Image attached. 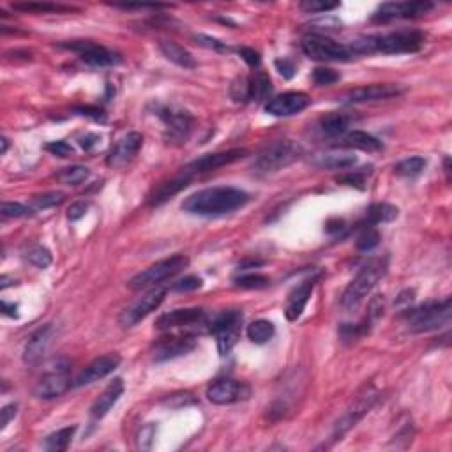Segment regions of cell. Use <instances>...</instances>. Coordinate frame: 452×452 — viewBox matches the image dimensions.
I'll list each match as a JSON object with an SVG mask.
<instances>
[{"label":"cell","mask_w":452,"mask_h":452,"mask_svg":"<svg viewBox=\"0 0 452 452\" xmlns=\"http://www.w3.org/2000/svg\"><path fill=\"white\" fill-rule=\"evenodd\" d=\"M168 290L164 286H154L151 292L143 295L136 304H133L131 308H127L122 314H120V325L124 329H129V327H135L136 323L142 322L143 318H147L152 311H155L159 305L163 304L164 297H166Z\"/></svg>","instance_id":"obj_13"},{"label":"cell","mask_w":452,"mask_h":452,"mask_svg":"<svg viewBox=\"0 0 452 452\" xmlns=\"http://www.w3.org/2000/svg\"><path fill=\"white\" fill-rule=\"evenodd\" d=\"M207 325V313L200 308H186V310H173L158 318L155 329L173 330L180 327H204Z\"/></svg>","instance_id":"obj_16"},{"label":"cell","mask_w":452,"mask_h":452,"mask_svg":"<svg viewBox=\"0 0 452 452\" xmlns=\"http://www.w3.org/2000/svg\"><path fill=\"white\" fill-rule=\"evenodd\" d=\"M159 50H161V53H163L168 61L180 65L184 69H195L196 67L195 57H193L191 53L184 48V46H180L179 43L163 39V41H159Z\"/></svg>","instance_id":"obj_27"},{"label":"cell","mask_w":452,"mask_h":452,"mask_svg":"<svg viewBox=\"0 0 452 452\" xmlns=\"http://www.w3.org/2000/svg\"><path fill=\"white\" fill-rule=\"evenodd\" d=\"M140 438H138V445L142 449H151V444H152V436H154V426L152 424H149V426H145V428L140 431Z\"/></svg>","instance_id":"obj_55"},{"label":"cell","mask_w":452,"mask_h":452,"mask_svg":"<svg viewBox=\"0 0 452 452\" xmlns=\"http://www.w3.org/2000/svg\"><path fill=\"white\" fill-rule=\"evenodd\" d=\"M241 323H242V313L241 311H224V313L217 314L211 322L208 329L217 341V350L219 354L228 355L232 348L235 347L239 334H241Z\"/></svg>","instance_id":"obj_9"},{"label":"cell","mask_w":452,"mask_h":452,"mask_svg":"<svg viewBox=\"0 0 452 452\" xmlns=\"http://www.w3.org/2000/svg\"><path fill=\"white\" fill-rule=\"evenodd\" d=\"M191 179H193L191 173H188V171H182L180 175L173 177V179H170V180H164V182L154 186V189H152L151 195H149V198H147L149 205L164 204L166 200H170L171 196H175L177 193L182 191L184 188H188L189 182H191Z\"/></svg>","instance_id":"obj_24"},{"label":"cell","mask_w":452,"mask_h":452,"mask_svg":"<svg viewBox=\"0 0 452 452\" xmlns=\"http://www.w3.org/2000/svg\"><path fill=\"white\" fill-rule=\"evenodd\" d=\"M249 202V195L242 189L230 188V186H217V188L202 189L193 193L182 204V211L195 214V216H223L237 208L244 207Z\"/></svg>","instance_id":"obj_1"},{"label":"cell","mask_w":452,"mask_h":452,"mask_svg":"<svg viewBox=\"0 0 452 452\" xmlns=\"http://www.w3.org/2000/svg\"><path fill=\"white\" fill-rule=\"evenodd\" d=\"M76 114L83 115V117L94 118V120H105V114H103V110H99L96 106H78Z\"/></svg>","instance_id":"obj_54"},{"label":"cell","mask_w":452,"mask_h":452,"mask_svg":"<svg viewBox=\"0 0 452 452\" xmlns=\"http://www.w3.org/2000/svg\"><path fill=\"white\" fill-rule=\"evenodd\" d=\"M195 348V339L193 336H175V338H164L155 345L154 348V360L155 363H164L170 358L186 355Z\"/></svg>","instance_id":"obj_23"},{"label":"cell","mask_w":452,"mask_h":452,"mask_svg":"<svg viewBox=\"0 0 452 452\" xmlns=\"http://www.w3.org/2000/svg\"><path fill=\"white\" fill-rule=\"evenodd\" d=\"M302 155V149L292 140H277L270 143L255 159V168L261 173H272L294 164Z\"/></svg>","instance_id":"obj_4"},{"label":"cell","mask_w":452,"mask_h":452,"mask_svg":"<svg viewBox=\"0 0 452 452\" xmlns=\"http://www.w3.org/2000/svg\"><path fill=\"white\" fill-rule=\"evenodd\" d=\"M385 270H387V258H375V260L367 261L363 269L358 270L357 276L352 279L347 290L343 292V310L348 311V313L357 311L358 305L363 304L371 290L375 288L380 279L385 276Z\"/></svg>","instance_id":"obj_2"},{"label":"cell","mask_w":452,"mask_h":452,"mask_svg":"<svg viewBox=\"0 0 452 452\" xmlns=\"http://www.w3.org/2000/svg\"><path fill=\"white\" fill-rule=\"evenodd\" d=\"M316 281L318 277H310V279L302 281V285H299L297 288L292 292L288 305H286V318H288L290 322H295V320L302 314L305 304H308L311 294H313V288L314 285H316Z\"/></svg>","instance_id":"obj_26"},{"label":"cell","mask_w":452,"mask_h":452,"mask_svg":"<svg viewBox=\"0 0 452 452\" xmlns=\"http://www.w3.org/2000/svg\"><path fill=\"white\" fill-rule=\"evenodd\" d=\"M89 177V170L85 166H80V164H74V166H67L62 171H58L57 179L62 184H67V186H78L82 184L83 180Z\"/></svg>","instance_id":"obj_38"},{"label":"cell","mask_w":452,"mask_h":452,"mask_svg":"<svg viewBox=\"0 0 452 452\" xmlns=\"http://www.w3.org/2000/svg\"><path fill=\"white\" fill-rule=\"evenodd\" d=\"M61 48L71 50L80 55L83 62L90 67H110L120 62V57L111 50L105 48L101 45L90 41H71V43H61Z\"/></svg>","instance_id":"obj_12"},{"label":"cell","mask_w":452,"mask_h":452,"mask_svg":"<svg viewBox=\"0 0 452 452\" xmlns=\"http://www.w3.org/2000/svg\"><path fill=\"white\" fill-rule=\"evenodd\" d=\"M74 433H76V426H69V428L58 429V431L52 433V435L46 438L45 449L46 451H52V452L65 451V449L69 447Z\"/></svg>","instance_id":"obj_34"},{"label":"cell","mask_w":452,"mask_h":452,"mask_svg":"<svg viewBox=\"0 0 452 452\" xmlns=\"http://www.w3.org/2000/svg\"><path fill=\"white\" fill-rule=\"evenodd\" d=\"M114 8L124 9V11H133V9H154V11H158V9H166V8H170V6H163V4H115Z\"/></svg>","instance_id":"obj_56"},{"label":"cell","mask_w":452,"mask_h":452,"mask_svg":"<svg viewBox=\"0 0 452 452\" xmlns=\"http://www.w3.org/2000/svg\"><path fill=\"white\" fill-rule=\"evenodd\" d=\"M32 207H27L18 202H4L0 205V214L4 217H25L32 214Z\"/></svg>","instance_id":"obj_43"},{"label":"cell","mask_w":452,"mask_h":452,"mask_svg":"<svg viewBox=\"0 0 452 452\" xmlns=\"http://www.w3.org/2000/svg\"><path fill=\"white\" fill-rule=\"evenodd\" d=\"M237 288H263V286L269 285V277L263 276V274H242V276H237L233 279Z\"/></svg>","instance_id":"obj_41"},{"label":"cell","mask_w":452,"mask_h":452,"mask_svg":"<svg viewBox=\"0 0 452 452\" xmlns=\"http://www.w3.org/2000/svg\"><path fill=\"white\" fill-rule=\"evenodd\" d=\"M263 265V260H248V261H241L239 263V269L246 270V269H252V267H260Z\"/></svg>","instance_id":"obj_60"},{"label":"cell","mask_w":452,"mask_h":452,"mask_svg":"<svg viewBox=\"0 0 452 452\" xmlns=\"http://www.w3.org/2000/svg\"><path fill=\"white\" fill-rule=\"evenodd\" d=\"M46 151L52 152L53 155H58V158H71L74 154V149L71 147L67 142H52L46 145Z\"/></svg>","instance_id":"obj_48"},{"label":"cell","mask_w":452,"mask_h":452,"mask_svg":"<svg viewBox=\"0 0 452 452\" xmlns=\"http://www.w3.org/2000/svg\"><path fill=\"white\" fill-rule=\"evenodd\" d=\"M99 142V136L98 135H87L83 136V138H80V145H82L85 151H89V149H92L96 145V143Z\"/></svg>","instance_id":"obj_57"},{"label":"cell","mask_w":452,"mask_h":452,"mask_svg":"<svg viewBox=\"0 0 452 452\" xmlns=\"http://www.w3.org/2000/svg\"><path fill=\"white\" fill-rule=\"evenodd\" d=\"M352 122V117L348 114L341 111H330L320 118V129L327 136H341L348 131V126Z\"/></svg>","instance_id":"obj_28"},{"label":"cell","mask_w":452,"mask_h":452,"mask_svg":"<svg viewBox=\"0 0 452 452\" xmlns=\"http://www.w3.org/2000/svg\"><path fill=\"white\" fill-rule=\"evenodd\" d=\"M69 387V364L65 360H58L52 371L45 373L39 378L36 389H34V394L39 400H55V398H61Z\"/></svg>","instance_id":"obj_10"},{"label":"cell","mask_w":452,"mask_h":452,"mask_svg":"<svg viewBox=\"0 0 452 452\" xmlns=\"http://www.w3.org/2000/svg\"><path fill=\"white\" fill-rule=\"evenodd\" d=\"M14 11L21 12H36V14H53V12H73L78 11L76 8L71 6H62V4H53V2H18L12 4Z\"/></svg>","instance_id":"obj_31"},{"label":"cell","mask_w":452,"mask_h":452,"mask_svg":"<svg viewBox=\"0 0 452 452\" xmlns=\"http://www.w3.org/2000/svg\"><path fill=\"white\" fill-rule=\"evenodd\" d=\"M230 94H232L233 101L248 103L249 101V80H248V76L237 78L235 82L232 83Z\"/></svg>","instance_id":"obj_45"},{"label":"cell","mask_w":452,"mask_h":452,"mask_svg":"<svg viewBox=\"0 0 452 452\" xmlns=\"http://www.w3.org/2000/svg\"><path fill=\"white\" fill-rule=\"evenodd\" d=\"M378 400V391H376L373 385H364L363 391L358 392L357 398L354 400V403L348 407V410L339 417L338 422L334 424V431H332V442L341 440L343 436L347 435L352 428H354L355 424L358 420L363 419L366 416L367 411L373 408V405L376 403Z\"/></svg>","instance_id":"obj_7"},{"label":"cell","mask_w":452,"mask_h":452,"mask_svg":"<svg viewBox=\"0 0 452 452\" xmlns=\"http://www.w3.org/2000/svg\"><path fill=\"white\" fill-rule=\"evenodd\" d=\"M313 82L318 87L332 85V83L339 82V74L334 69H329V67H316L313 71Z\"/></svg>","instance_id":"obj_44"},{"label":"cell","mask_w":452,"mask_h":452,"mask_svg":"<svg viewBox=\"0 0 452 452\" xmlns=\"http://www.w3.org/2000/svg\"><path fill=\"white\" fill-rule=\"evenodd\" d=\"M339 145H341V147L360 149V151L366 152H376L383 147L378 138L367 135L364 131H352V133H347V135L343 136Z\"/></svg>","instance_id":"obj_29"},{"label":"cell","mask_w":452,"mask_h":452,"mask_svg":"<svg viewBox=\"0 0 452 452\" xmlns=\"http://www.w3.org/2000/svg\"><path fill=\"white\" fill-rule=\"evenodd\" d=\"M0 142H2V151H0V154L4 155L6 152H8V147H9V142H8V138H6V136H2V140H0Z\"/></svg>","instance_id":"obj_61"},{"label":"cell","mask_w":452,"mask_h":452,"mask_svg":"<svg viewBox=\"0 0 452 452\" xmlns=\"http://www.w3.org/2000/svg\"><path fill=\"white\" fill-rule=\"evenodd\" d=\"M301 48L305 57L318 62H347L352 57L348 46L339 45L329 37L318 34L305 36L301 43Z\"/></svg>","instance_id":"obj_8"},{"label":"cell","mask_w":452,"mask_h":452,"mask_svg":"<svg viewBox=\"0 0 452 452\" xmlns=\"http://www.w3.org/2000/svg\"><path fill=\"white\" fill-rule=\"evenodd\" d=\"M65 200V195L61 191H50L43 193V195H37L32 198V211H46V208L57 207L62 202Z\"/></svg>","instance_id":"obj_37"},{"label":"cell","mask_w":452,"mask_h":452,"mask_svg":"<svg viewBox=\"0 0 452 452\" xmlns=\"http://www.w3.org/2000/svg\"><path fill=\"white\" fill-rule=\"evenodd\" d=\"M251 394L249 385L232 378H221L207 387V400L214 405H233L248 400Z\"/></svg>","instance_id":"obj_14"},{"label":"cell","mask_w":452,"mask_h":452,"mask_svg":"<svg viewBox=\"0 0 452 452\" xmlns=\"http://www.w3.org/2000/svg\"><path fill=\"white\" fill-rule=\"evenodd\" d=\"M155 115H158L164 122V126H166L170 140H179V142H182V140L188 138L189 133H191L193 117L188 111L173 108V106H158Z\"/></svg>","instance_id":"obj_17"},{"label":"cell","mask_w":452,"mask_h":452,"mask_svg":"<svg viewBox=\"0 0 452 452\" xmlns=\"http://www.w3.org/2000/svg\"><path fill=\"white\" fill-rule=\"evenodd\" d=\"M424 168H426V159L420 158V155H416V158L403 159L401 163L396 164L394 171H396V175L408 177V179H411V177L420 175Z\"/></svg>","instance_id":"obj_36"},{"label":"cell","mask_w":452,"mask_h":452,"mask_svg":"<svg viewBox=\"0 0 452 452\" xmlns=\"http://www.w3.org/2000/svg\"><path fill=\"white\" fill-rule=\"evenodd\" d=\"M325 230L329 233H338L341 232V230H345V223H343L341 219H334V221H329L325 226Z\"/></svg>","instance_id":"obj_58"},{"label":"cell","mask_w":452,"mask_h":452,"mask_svg":"<svg viewBox=\"0 0 452 452\" xmlns=\"http://www.w3.org/2000/svg\"><path fill=\"white\" fill-rule=\"evenodd\" d=\"M188 265V257H184V255H173V257L164 258V260L151 265L149 269L136 274L133 279H129L127 286H129L131 290H145L149 288V286H159L163 281H166V279L173 277L175 274H179L180 270L186 269Z\"/></svg>","instance_id":"obj_5"},{"label":"cell","mask_w":452,"mask_h":452,"mask_svg":"<svg viewBox=\"0 0 452 452\" xmlns=\"http://www.w3.org/2000/svg\"><path fill=\"white\" fill-rule=\"evenodd\" d=\"M357 163V158L355 155H325V158L320 161V164L330 170H347V168L354 166Z\"/></svg>","instance_id":"obj_42"},{"label":"cell","mask_w":452,"mask_h":452,"mask_svg":"<svg viewBox=\"0 0 452 452\" xmlns=\"http://www.w3.org/2000/svg\"><path fill=\"white\" fill-rule=\"evenodd\" d=\"M120 360H122V358H120V355L118 354H106L101 355V357L94 358V360H92V363H90L89 366H87L85 369L73 380L71 387L74 389L85 387V385H90V383L106 378L110 373H114V371L117 369Z\"/></svg>","instance_id":"obj_15"},{"label":"cell","mask_w":452,"mask_h":452,"mask_svg":"<svg viewBox=\"0 0 452 452\" xmlns=\"http://www.w3.org/2000/svg\"><path fill=\"white\" fill-rule=\"evenodd\" d=\"M274 64H276L277 73L281 74L285 80H292V78L295 76V73H297V67H295V64L292 61H288V58H277Z\"/></svg>","instance_id":"obj_49"},{"label":"cell","mask_w":452,"mask_h":452,"mask_svg":"<svg viewBox=\"0 0 452 452\" xmlns=\"http://www.w3.org/2000/svg\"><path fill=\"white\" fill-rule=\"evenodd\" d=\"M202 279L198 276H184L182 279H179L177 283H173L171 288L175 290V292H180V294H186V292H193V290H198L202 286Z\"/></svg>","instance_id":"obj_47"},{"label":"cell","mask_w":452,"mask_h":452,"mask_svg":"<svg viewBox=\"0 0 452 452\" xmlns=\"http://www.w3.org/2000/svg\"><path fill=\"white\" fill-rule=\"evenodd\" d=\"M17 310H18V305H14V304H8V302H6V301L2 302V313L8 314V316H11V318H18Z\"/></svg>","instance_id":"obj_59"},{"label":"cell","mask_w":452,"mask_h":452,"mask_svg":"<svg viewBox=\"0 0 452 452\" xmlns=\"http://www.w3.org/2000/svg\"><path fill=\"white\" fill-rule=\"evenodd\" d=\"M248 154L246 149H230V151L224 152H214V154H205L202 158L195 159L188 166L184 168V171H188L191 175L195 173H202V171H211V170H217L221 166H226V164H232L239 159H242L244 155Z\"/></svg>","instance_id":"obj_19"},{"label":"cell","mask_w":452,"mask_h":452,"mask_svg":"<svg viewBox=\"0 0 452 452\" xmlns=\"http://www.w3.org/2000/svg\"><path fill=\"white\" fill-rule=\"evenodd\" d=\"M299 8L302 9L304 12H327L332 11V9L339 8L338 2H318V0H304L299 4Z\"/></svg>","instance_id":"obj_46"},{"label":"cell","mask_w":452,"mask_h":452,"mask_svg":"<svg viewBox=\"0 0 452 452\" xmlns=\"http://www.w3.org/2000/svg\"><path fill=\"white\" fill-rule=\"evenodd\" d=\"M403 94V89L400 85H392V83H373V85L358 87V89L350 90L345 96V103L354 105V103H371V101H383V99H391L396 96Z\"/></svg>","instance_id":"obj_21"},{"label":"cell","mask_w":452,"mask_h":452,"mask_svg":"<svg viewBox=\"0 0 452 452\" xmlns=\"http://www.w3.org/2000/svg\"><path fill=\"white\" fill-rule=\"evenodd\" d=\"M124 394V382L122 378H115L110 382V385L103 391L98 400L94 401L92 408H90V416L94 420H101L108 411L114 408V405L120 400V396Z\"/></svg>","instance_id":"obj_25"},{"label":"cell","mask_w":452,"mask_h":452,"mask_svg":"<svg viewBox=\"0 0 452 452\" xmlns=\"http://www.w3.org/2000/svg\"><path fill=\"white\" fill-rule=\"evenodd\" d=\"M196 41L200 43L202 46H205V48L214 50V52H228V50H230L228 46H226V43H221L219 39H216V37L204 36V34L196 36Z\"/></svg>","instance_id":"obj_50"},{"label":"cell","mask_w":452,"mask_h":452,"mask_svg":"<svg viewBox=\"0 0 452 452\" xmlns=\"http://www.w3.org/2000/svg\"><path fill=\"white\" fill-rule=\"evenodd\" d=\"M380 244V233L375 226H364L360 235L357 237V249L363 252L373 251Z\"/></svg>","instance_id":"obj_39"},{"label":"cell","mask_w":452,"mask_h":452,"mask_svg":"<svg viewBox=\"0 0 452 452\" xmlns=\"http://www.w3.org/2000/svg\"><path fill=\"white\" fill-rule=\"evenodd\" d=\"M87 208H89V205H87L85 202H74V204L67 208V217H69L71 221L82 219L87 214Z\"/></svg>","instance_id":"obj_52"},{"label":"cell","mask_w":452,"mask_h":452,"mask_svg":"<svg viewBox=\"0 0 452 452\" xmlns=\"http://www.w3.org/2000/svg\"><path fill=\"white\" fill-rule=\"evenodd\" d=\"M451 297H445L444 301L428 302L413 308L403 316L408 320V329L411 332H431L447 327L451 323Z\"/></svg>","instance_id":"obj_3"},{"label":"cell","mask_w":452,"mask_h":452,"mask_svg":"<svg viewBox=\"0 0 452 452\" xmlns=\"http://www.w3.org/2000/svg\"><path fill=\"white\" fill-rule=\"evenodd\" d=\"M424 39L426 36L420 30L405 29L385 34V36H371V46H373V53L401 55V53L419 52L424 45Z\"/></svg>","instance_id":"obj_6"},{"label":"cell","mask_w":452,"mask_h":452,"mask_svg":"<svg viewBox=\"0 0 452 452\" xmlns=\"http://www.w3.org/2000/svg\"><path fill=\"white\" fill-rule=\"evenodd\" d=\"M52 338H53V327L45 325L41 329H37L32 336L29 338L27 345H25L23 350V363L27 366H37V364L41 363L43 357L48 352L50 345H52Z\"/></svg>","instance_id":"obj_22"},{"label":"cell","mask_w":452,"mask_h":452,"mask_svg":"<svg viewBox=\"0 0 452 452\" xmlns=\"http://www.w3.org/2000/svg\"><path fill=\"white\" fill-rule=\"evenodd\" d=\"M398 207L391 204H375L371 205L366 212V219H364V226H375L380 223H391L398 217Z\"/></svg>","instance_id":"obj_30"},{"label":"cell","mask_w":452,"mask_h":452,"mask_svg":"<svg viewBox=\"0 0 452 452\" xmlns=\"http://www.w3.org/2000/svg\"><path fill=\"white\" fill-rule=\"evenodd\" d=\"M371 173V166L363 168V170L357 171H348L345 175L336 177V182L345 184V186H352V188L364 189L366 188V177Z\"/></svg>","instance_id":"obj_40"},{"label":"cell","mask_w":452,"mask_h":452,"mask_svg":"<svg viewBox=\"0 0 452 452\" xmlns=\"http://www.w3.org/2000/svg\"><path fill=\"white\" fill-rule=\"evenodd\" d=\"M246 334H248V338L251 339L252 343L263 345V343L270 341V339L274 338L276 327H274V323L269 322V320H257V322H252L251 325L248 327Z\"/></svg>","instance_id":"obj_33"},{"label":"cell","mask_w":452,"mask_h":452,"mask_svg":"<svg viewBox=\"0 0 452 452\" xmlns=\"http://www.w3.org/2000/svg\"><path fill=\"white\" fill-rule=\"evenodd\" d=\"M239 55H241V57L244 58V61L248 62L251 67H258V65H260V62H261L260 53L255 52L252 48H239Z\"/></svg>","instance_id":"obj_53"},{"label":"cell","mask_w":452,"mask_h":452,"mask_svg":"<svg viewBox=\"0 0 452 452\" xmlns=\"http://www.w3.org/2000/svg\"><path fill=\"white\" fill-rule=\"evenodd\" d=\"M143 145V136L136 131H131L127 135H124L122 138L117 140L111 151L108 152V158H106V163L111 168H120L124 164H127L129 161L135 159V155L138 154L140 149Z\"/></svg>","instance_id":"obj_18"},{"label":"cell","mask_w":452,"mask_h":452,"mask_svg":"<svg viewBox=\"0 0 452 452\" xmlns=\"http://www.w3.org/2000/svg\"><path fill=\"white\" fill-rule=\"evenodd\" d=\"M23 257L25 260L29 261V263H32L34 267H37V269H46V267L52 265L53 260L52 252H50L45 246H39V244H34L30 246V248L25 249Z\"/></svg>","instance_id":"obj_35"},{"label":"cell","mask_w":452,"mask_h":452,"mask_svg":"<svg viewBox=\"0 0 452 452\" xmlns=\"http://www.w3.org/2000/svg\"><path fill=\"white\" fill-rule=\"evenodd\" d=\"M435 4L428 0H416V2H387L382 4L371 17L373 21H392L407 20V18H419L433 11Z\"/></svg>","instance_id":"obj_11"},{"label":"cell","mask_w":452,"mask_h":452,"mask_svg":"<svg viewBox=\"0 0 452 452\" xmlns=\"http://www.w3.org/2000/svg\"><path fill=\"white\" fill-rule=\"evenodd\" d=\"M0 413H2V416H0V429H6L8 428V424L17 417L18 407L17 405H6V407L0 410Z\"/></svg>","instance_id":"obj_51"},{"label":"cell","mask_w":452,"mask_h":452,"mask_svg":"<svg viewBox=\"0 0 452 452\" xmlns=\"http://www.w3.org/2000/svg\"><path fill=\"white\" fill-rule=\"evenodd\" d=\"M310 103V96L304 92H285V94L270 99L265 105V111L274 117H290V115L301 114L302 110H305Z\"/></svg>","instance_id":"obj_20"},{"label":"cell","mask_w":452,"mask_h":452,"mask_svg":"<svg viewBox=\"0 0 452 452\" xmlns=\"http://www.w3.org/2000/svg\"><path fill=\"white\" fill-rule=\"evenodd\" d=\"M249 80V101H263L272 92V83L270 78L263 73H257L248 76Z\"/></svg>","instance_id":"obj_32"}]
</instances>
